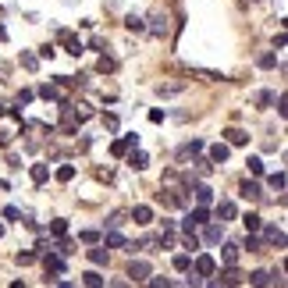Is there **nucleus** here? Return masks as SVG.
Masks as SVG:
<instances>
[{"label": "nucleus", "instance_id": "nucleus-1", "mask_svg": "<svg viewBox=\"0 0 288 288\" xmlns=\"http://www.w3.org/2000/svg\"><path fill=\"white\" fill-rule=\"evenodd\" d=\"M135 146H139V135H125V139H114L111 143V153L114 157H125L128 149H135Z\"/></svg>", "mask_w": 288, "mask_h": 288}, {"label": "nucleus", "instance_id": "nucleus-2", "mask_svg": "<svg viewBox=\"0 0 288 288\" xmlns=\"http://www.w3.org/2000/svg\"><path fill=\"white\" fill-rule=\"evenodd\" d=\"M214 274H217L214 256H196V278H214Z\"/></svg>", "mask_w": 288, "mask_h": 288}, {"label": "nucleus", "instance_id": "nucleus-3", "mask_svg": "<svg viewBox=\"0 0 288 288\" xmlns=\"http://www.w3.org/2000/svg\"><path fill=\"white\" fill-rule=\"evenodd\" d=\"M39 96H43V100H50V103H64V100H68V96H64V89H60L57 82L43 86V89H39Z\"/></svg>", "mask_w": 288, "mask_h": 288}, {"label": "nucleus", "instance_id": "nucleus-4", "mask_svg": "<svg viewBox=\"0 0 288 288\" xmlns=\"http://www.w3.org/2000/svg\"><path fill=\"white\" fill-rule=\"evenodd\" d=\"M43 267H47V274H60V270H64V256L60 253H47L43 256Z\"/></svg>", "mask_w": 288, "mask_h": 288}, {"label": "nucleus", "instance_id": "nucleus-5", "mask_svg": "<svg viewBox=\"0 0 288 288\" xmlns=\"http://www.w3.org/2000/svg\"><path fill=\"white\" fill-rule=\"evenodd\" d=\"M128 278H132V281H146V278H149V263H146V260H135V263L128 267Z\"/></svg>", "mask_w": 288, "mask_h": 288}, {"label": "nucleus", "instance_id": "nucleus-6", "mask_svg": "<svg viewBox=\"0 0 288 288\" xmlns=\"http://www.w3.org/2000/svg\"><path fill=\"white\" fill-rule=\"evenodd\" d=\"M192 192H196V203H200V206L214 203V189H210V185H192Z\"/></svg>", "mask_w": 288, "mask_h": 288}, {"label": "nucleus", "instance_id": "nucleus-7", "mask_svg": "<svg viewBox=\"0 0 288 288\" xmlns=\"http://www.w3.org/2000/svg\"><path fill=\"white\" fill-rule=\"evenodd\" d=\"M242 278H246V274H242L235 263H231L228 270H221V285H242Z\"/></svg>", "mask_w": 288, "mask_h": 288}, {"label": "nucleus", "instance_id": "nucleus-8", "mask_svg": "<svg viewBox=\"0 0 288 288\" xmlns=\"http://www.w3.org/2000/svg\"><path fill=\"white\" fill-rule=\"evenodd\" d=\"M263 238L270 242V246H285V231L274 228V224H267V228H263Z\"/></svg>", "mask_w": 288, "mask_h": 288}, {"label": "nucleus", "instance_id": "nucleus-9", "mask_svg": "<svg viewBox=\"0 0 288 288\" xmlns=\"http://www.w3.org/2000/svg\"><path fill=\"white\" fill-rule=\"evenodd\" d=\"M235 214H238V210H235L231 200H221V203H217V217H221V221H235Z\"/></svg>", "mask_w": 288, "mask_h": 288}, {"label": "nucleus", "instance_id": "nucleus-10", "mask_svg": "<svg viewBox=\"0 0 288 288\" xmlns=\"http://www.w3.org/2000/svg\"><path fill=\"white\" fill-rule=\"evenodd\" d=\"M200 149H203V139H192V143H185V146L178 149V157H181V160H189V157L200 153Z\"/></svg>", "mask_w": 288, "mask_h": 288}, {"label": "nucleus", "instance_id": "nucleus-11", "mask_svg": "<svg viewBox=\"0 0 288 288\" xmlns=\"http://www.w3.org/2000/svg\"><path fill=\"white\" fill-rule=\"evenodd\" d=\"M224 160H228V146L214 143V146H210V164H224Z\"/></svg>", "mask_w": 288, "mask_h": 288}, {"label": "nucleus", "instance_id": "nucleus-12", "mask_svg": "<svg viewBox=\"0 0 288 288\" xmlns=\"http://www.w3.org/2000/svg\"><path fill=\"white\" fill-rule=\"evenodd\" d=\"M181 89H185L181 82H160L157 86V96H174V93H181Z\"/></svg>", "mask_w": 288, "mask_h": 288}, {"label": "nucleus", "instance_id": "nucleus-13", "mask_svg": "<svg viewBox=\"0 0 288 288\" xmlns=\"http://www.w3.org/2000/svg\"><path fill=\"white\" fill-rule=\"evenodd\" d=\"M29 174H32L36 185H43V181L50 178V168H47V164H32V171H29Z\"/></svg>", "mask_w": 288, "mask_h": 288}, {"label": "nucleus", "instance_id": "nucleus-14", "mask_svg": "<svg viewBox=\"0 0 288 288\" xmlns=\"http://www.w3.org/2000/svg\"><path fill=\"white\" fill-rule=\"evenodd\" d=\"M224 135H228V143H231V146H246V143H249V135L242 132V128H228Z\"/></svg>", "mask_w": 288, "mask_h": 288}, {"label": "nucleus", "instance_id": "nucleus-15", "mask_svg": "<svg viewBox=\"0 0 288 288\" xmlns=\"http://www.w3.org/2000/svg\"><path fill=\"white\" fill-rule=\"evenodd\" d=\"M185 221H189L192 228H196V224H206V221H210V214H206V206H196V210H192V214H189Z\"/></svg>", "mask_w": 288, "mask_h": 288}, {"label": "nucleus", "instance_id": "nucleus-16", "mask_svg": "<svg viewBox=\"0 0 288 288\" xmlns=\"http://www.w3.org/2000/svg\"><path fill=\"white\" fill-rule=\"evenodd\" d=\"M132 217H135V224H149V221H153V210H149V206H135Z\"/></svg>", "mask_w": 288, "mask_h": 288}, {"label": "nucleus", "instance_id": "nucleus-17", "mask_svg": "<svg viewBox=\"0 0 288 288\" xmlns=\"http://www.w3.org/2000/svg\"><path fill=\"white\" fill-rule=\"evenodd\" d=\"M128 164H132V168H135V171H146V164H149V157L143 153V149H135V153L128 157Z\"/></svg>", "mask_w": 288, "mask_h": 288}, {"label": "nucleus", "instance_id": "nucleus-18", "mask_svg": "<svg viewBox=\"0 0 288 288\" xmlns=\"http://www.w3.org/2000/svg\"><path fill=\"white\" fill-rule=\"evenodd\" d=\"M221 260L228 263V267H231V263H238V246H231V242H228V246L221 249Z\"/></svg>", "mask_w": 288, "mask_h": 288}, {"label": "nucleus", "instance_id": "nucleus-19", "mask_svg": "<svg viewBox=\"0 0 288 288\" xmlns=\"http://www.w3.org/2000/svg\"><path fill=\"white\" fill-rule=\"evenodd\" d=\"M242 196H246V200H260V185H256V181H242Z\"/></svg>", "mask_w": 288, "mask_h": 288}, {"label": "nucleus", "instance_id": "nucleus-20", "mask_svg": "<svg viewBox=\"0 0 288 288\" xmlns=\"http://www.w3.org/2000/svg\"><path fill=\"white\" fill-rule=\"evenodd\" d=\"M89 263L93 267H107V249H89Z\"/></svg>", "mask_w": 288, "mask_h": 288}, {"label": "nucleus", "instance_id": "nucleus-21", "mask_svg": "<svg viewBox=\"0 0 288 288\" xmlns=\"http://www.w3.org/2000/svg\"><path fill=\"white\" fill-rule=\"evenodd\" d=\"M125 25L132 29V32H146V22L139 18V14H128V18H125Z\"/></svg>", "mask_w": 288, "mask_h": 288}, {"label": "nucleus", "instance_id": "nucleus-22", "mask_svg": "<svg viewBox=\"0 0 288 288\" xmlns=\"http://www.w3.org/2000/svg\"><path fill=\"white\" fill-rule=\"evenodd\" d=\"M22 68H25V71H36V68H39V57L25 50V54H22Z\"/></svg>", "mask_w": 288, "mask_h": 288}, {"label": "nucleus", "instance_id": "nucleus-23", "mask_svg": "<svg viewBox=\"0 0 288 288\" xmlns=\"http://www.w3.org/2000/svg\"><path fill=\"white\" fill-rule=\"evenodd\" d=\"M270 281H274V278H270L267 270H253V274H249V285H270Z\"/></svg>", "mask_w": 288, "mask_h": 288}, {"label": "nucleus", "instance_id": "nucleus-24", "mask_svg": "<svg viewBox=\"0 0 288 288\" xmlns=\"http://www.w3.org/2000/svg\"><path fill=\"white\" fill-rule=\"evenodd\" d=\"M203 238H206V242H221V238H224V231L217 228V224H206V231H203Z\"/></svg>", "mask_w": 288, "mask_h": 288}, {"label": "nucleus", "instance_id": "nucleus-25", "mask_svg": "<svg viewBox=\"0 0 288 288\" xmlns=\"http://www.w3.org/2000/svg\"><path fill=\"white\" fill-rule=\"evenodd\" d=\"M71 178H75V164H64V168H57V181H64V185H68Z\"/></svg>", "mask_w": 288, "mask_h": 288}, {"label": "nucleus", "instance_id": "nucleus-26", "mask_svg": "<svg viewBox=\"0 0 288 288\" xmlns=\"http://www.w3.org/2000/svg\"><path fill=\"white\" fill-rule=\"evenodd\" d=\"M242 224H246V231H260V217H256V214H246V217H242Z\"/></svg>", "mask_w": 288, "mask_h": 288}, {"label": "nucleus", "instance_id": "nucleus-27", "mask_svg": "<svg viewBox=\"0 0 288 288\" xmlns=\"http://www.w3.org/2000/svg\"><path fill=\"white\" fill-rule=\"evenodd\" d=\"M189 267H192V256L189 253H178L174 256V270H189Z\"/></svg>", "mask_w": 288, "mask_h": 288}, {"label": "nucleus", "instance_id": "nucleus-28", "mask_svg": "<svg viewBox=\"0 0 288 288\" xmlns=\"http://www.w3.org/2000/svg\"><path fill=\"white\" fill-rule=\"evenodd\" d=\"M82 281H86L89 288H100V285H103V278L96 274V270H86V274H82Z\"/></svg>", "mask_w": 288, "mask_h": 288}, {"label": "nucleus", "instance_id": "nucleus-29", "mask_svg": "<svg viewBox=\"0 0 288 288\" xmlns=\"http://www.w3.org/2000/svg\"><path fill=\"white\" fill-rule=\"evenodd\" d=\"M256 64H260V68H274L278 64V54H260V57H256Z\"/></svg>", "mask_w": 288, "mask_h": 288}, {"label": "nucleus", "instance_id": "nucleus-30", "mask_svg": "<svg viewBox=\"0 0 288 288\" xmlns=\"http://www.w3.org/2000/svg\"><path fill=\"white\" fill-rule=\"evenodd\" d=\"M96 71H103V75L114 71V60H111V57H100V60H96Z\"/></svg>", "mask_w": 288, "mask_h": 288}, {"label": "nucleus", "instance_id": "nucleus-31", "mask_svg": "<svg viewBox=\"0 0 288 288\" xmlns=\"http://www.w3.org/2000/svg\"><path fill=\"white\" fill-rule=\"evenodd\" d=\"M249 171L253 174H263V160L260 157H249Z\"/></svg>", "mask_w": 288, "mask_h": 288}, {"label": "nucleus", "instance_id": "nucleus-32", "mask_svg": "<svg viewBox=\"0 0 288 288\" xmlns=\"http://www.w3.org/2000/svg\"><path fill=\"white\" fill-rule=\"evenodd\" d=\"M50 231H54V235H68V221H54Z\"/></svg>", "mask_w": 288, "mask_h": 288}, {"label": "nucleus", "instance_id": "nucleus-33", "mask_svg": "<svg viewBox=\"0 0 288 288\" xmlns=\"http://www.w3.org/2000/svg\"><path fill=\"white\" fill-rule=\"evenodd\" d=\"M256 103H263V107H270V103H274V93H267V89H263V93H256Z\"/></svg>", "mask_w": 288, "mask_h": 288}, {"label": "nucleus", "instance_id": "nucleus-34", "mask_svg": "<svg viewBox=\"0 0 288 288\" xmlns=\"http://www.w3.org/2000/svg\"><path fill=\"white\" fill-rule=\"evenodd\" d=\"M267 181H270V189H285V174H281V171H278V174H270Z\"/></svg>", "mask_w": 288, "mask_h": 288}, {"label": "nucleus", "instance_id": "nucleus-35", "mask_svg": "<svg viewBox=\"0 0 288 288\" xmlns=\"http://www.w3.org/2000/svg\"><path fill=\"white\" fill-rule=\"evenodd\" d=\"M246 249H249V253H260V238H256V235H246Z\"/></svg>", "mask_w": 288, "mask_h": 288}, {"label": "nucleus", "instance_id": "nucleus-36", "mask_svg": "<svg viewBox=\"0 0 288 288\" xmlns=\"http://www.w3.org/2000/svg\"><path fill=\"white\" fill-rule=\"evenodd\" d=\"M185 249H189V253H192V249H200V238H196L192 231H185Z\"/></svg>", "mask_w": 288, "mask_h": 288}, {"label": "nucleus", "instance_id": "nucleus-37", "mask_svg": "<svg viewBox=\"0 0 288 288\" xmlns=\"http://www.w3.org/2000/svg\"><path fill=\"white\" fill-rule=\"evenodd\" d=\"M149 29H153L157 36H164V29H168V22H164V18H153V25H149Z\"/></svg>", "mask_w": 288, "mask_h": 288}, {"label": "nucleus", "instance_id": "nucleus-38", "mask_svg": "<svg viewBox=\"0 0 288 288\" xmlns=\"http://www.w3.org/2000/svg\"><path fill=\"white\" fill-rule=\"evenodd\" d=\"M4 217H7V221H18V217H22V210H18V206H7V210H4Z\"/></svg>", "mask_w": 288, "mask_h": 288}, {"label": "nucleus", "instance_id": "nucleus-39", "mask_svg": "<svg viewBox=\"0 0 288 288\" xmlns=\"http://www.w3.org/2000/svg\"><path fill=\"white\" fill-rule=\"evenodd\" d=\"M18 263L25 267V263H36V253H18Z\"/></svg>", "mask_w": 288, "mask_h": 288}, {"label": "nucleus", "instance_id": "nucleus-40", "mask_svg": "<svg viewBox=\"0 0 288 288\" xmlns=\"http://www.w3.org/2000/svg\"><path fill=\"white\" fill-rule=\"evenodd\" d=\"M103 125H107L111 132H117V117H114V114H103Z\"/></svg>", "mask_w": 288, "mask_h": 288}, {"label": "nucleus", "instance_id": "nucleus-41", "mask_svg": "<svg viewBox=\"0 0 288 288\" xmlns=\"http://www.w3.org/2000/svg\"><path fill=\"white\" fill-rule=\"evenodd\" d=\"M146 281H149V285H153V288H160V285H164V288H168V285H171V281H168V278H153V274H149V278H146Z\"/></svg>", "mask_w": 288, "mask_h": 288}, {"label": "nucleus", "instance_id": "nucleus-42", "mask_svg": "<svg viewBox=\"0 0 288 288\" xmlns=\"http://www.w3.org/2000/svg\"><path fill=\"white\" fill-rule=\"evenodd\" d=\"M18 103H32V89H22V93H18Z\"/></svg>", "mask_w": 288, "mask_h": 288}, {"label": "nucleus", "instance_id": "nucleus-43", "mask_svg": "<svg viewBox=\"0 0 288 288\" xmlns=\"http://www.w3.org/2000/svg\"><path fill=\"white\" fill-rule=\"evenodd\" d=\"M4 39H7V29H4V25H0V43H4Z\"/></svg>", "mask_w": 288, "mask_h": 288}, {"label": "nucleus", "instance_id": "nucleus-44", "mask_svg": "<svg viewBox=\"0 0 288 288\" xmlns=\"http://www.w3.org/2000/svg\"><path fill=\"white\" fill-rule=\"evenodd\" d=\"M0 238H4V224H0Z\"/></svg>", "mask_w": 288, "mask_h": 288}]
</instances>
